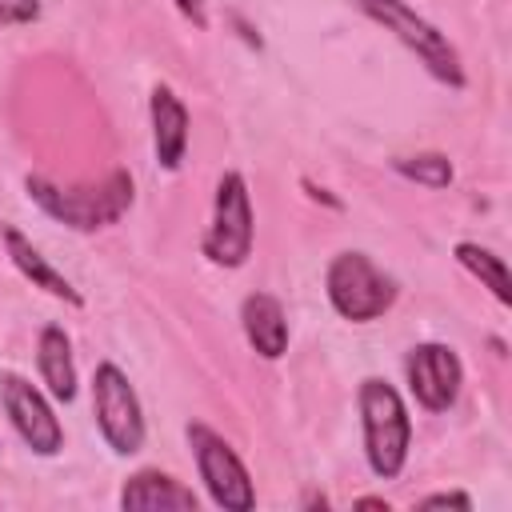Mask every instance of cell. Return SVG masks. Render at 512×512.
Here are the masks:
<instances>
[{"instance_id":"obj_9","label":"cell","mask_w":512,"mask_h":512,"mask_svg":"<svg viewBox=\"0 0 512 512\" xmlns=\"http://www.w3.org/2000/svg\"><path fill=\"white\" fill-rule=\"evenodd\" d=\"M404 376H408V392L424 412H448L464 388V364L440 340L412 344L404 356Z\"/></svg>"},{"instance_id":"obj_14","label":"cell","mask_w":512,"mask_h":512,"mask_svg":"<svg viewBox=\"0 0 512 512\" xmlns=\"http://www.w3.org/2000/svg\"><path fill=\"white\" fill-rule=\"evenodd\" d=\"M36 372L48 388L52 400L72 404L76 400V360H72V340L60 324H44L36 336Z\"/></svg>"},{"instance_id":"obj_4","label":"cell","mask_w":512,"mask_h":512,"mask_svg":"<svg viewBox=\"0 0 512 512\" xmlns=\"http://www.w3.org/2000/svg\"><path fill=\"white\" fill-rule=\"evenodd\" d=\"M324 292H328V304L352 320V324H372L380 320L392 304H396V280L368 256V252H336L324 268Z\"/></svg>"},{"instance_id":"obj_10","label":"cell","mask_w":512,"mask_h":512,"mask_svg":"<svg viewBox=\"0 0 512 512\" xmlns=\"http://www.w3.org/2000/svg\"><path fill=\"white\" fill-rule=\"evenodd\" d=\"M148 120H152L156 164L164 172H176L184 164V152H188V108H184V100L168 84H156L152 96H148Z\"/></svg>"},{"instance_id":"obj_1","label":"cell","mask_w":512,"mask_h":512,"mask_svg":"<svg viewBox=\"0 0 512 512\" xmlns=\"http://www.w3.org/2000/svg\"><path fill=\"white\" fill-rule=\"evenodd\" d=\"M24 188H28V200L44 216H52L56 224L72 232H96V228L116 224L132 208V196H136V184L124 168H112L100 184H84V188H60L44 176H28Z\"/></svg>"},{"instance_id":"obj_13","label":"cell","mask_w":512,"mask_h":512,"mask_svg":"<svg viewBox=\"0 0 512 512\" xmlns=\"http://www.w3.org/2000/svg\"><path fill=\"white\" fill-rule=\"evenodd\" d=\"M240 328L256 356L280 360L288 352V312L272 292H248L240 300Z\"/></svg>"},{"instance_id":"obj_12","label":"cell","mask_w":512,"mask_h":512,"mask_svg":"<svg viewBox=\"0 0 512 512\" xmlns=\"http://www.w3.org/2000/svg\"><path fill=\"white\" fill-rule=\"evenodd\" d=\"M0 244H4V256L12 260V268H16L24 280H32V288H40V292H48V296H56V300H64V304H72V308L84 304V296L72 288V280H68L64 272H56V268L48 264V256H44L16 224H4V228H0Z\"/></svg>"},{"instance_id":"obj_11","label":"cell","mask_w":512,"mask_h":512,"mask_svg":"<svg viewBox=\"0 0 512 512\" xmlns=\"http://www.w3.org/2000/svg\"><path fill=\"white\" fill-rule=\"evenodd\" d=\"M196 504H200L196 492L184 480H176L160 468H140L120 488V508L124 512H156V508L160 512H196Z\"/></svg>"},{"instance_id":"obj_5","label":"cell","mask_w":512,"mask_h":512,"mask_svg":"<svg viewBox=\"0 0 512 512\" xmlns=\"http://www.w3.org/2000/svg\"><path fill=\"white\" fill-rule=\"evenodd\" d=\"M92 416H96L104 444L116 456H136L144 448L148 424H144L140 396H136L128 372L112 360H100L92 372Z\"/></svg>"},{"instance_id":"obj_8","label":"cell","mask_w":512,"mask_h":512,"mask_svg":"<svg viewBox=\"0 0 512 512\" xmlns=\"http://www.w3.org/2000/svg\"><path fill=\"white\" fill-rule=\"evenodd\" d=\"M0 408L16 436L36 452V456H56L64 448V428L48 404V396L20 372H0Z\"/></svg>"},{"instance_id":"obj_2","label":"cell","mask_w":512,"mask_h":512,"mask_svg":"<svg viewBox=\"0 0 512 512\" xmlns=\"http://www.w3.org/2000/svg\"><path fill=\"white\" fill-rule=\"evenodd\" d=\"M356 408H360L364 456H368L372 476L396 480L412 448V416L404 408V396L384 376H364L356 388Z\"/></svg>"},{"instance_id":"obj_6","label":"cell","mask_w":512,"mask_h":512,"mask_svg":"<svg viewBox=\"0 0 512 512\" xmlns=\"http://www.w3.org/2000/svg\"><path fill=\"white\" fill-rule=\"evenodd\" d=\"M252 196H248V180L228 168L216 180V196H212V220L204 232V256L216 268H240L252 256Z\"/></svg>"},{"instance_id":"obj_7","label":"cell","mask_w":512,"mask_h":512,"mask_svg":"<svg viewBox=\"0 0 512 512\" xmlns=\"http://www.w3.org/2000/svg\"><path fill=\"white\" fill-rule=\"evenodd\" d=\"M184 436H188V448L196 456V472H200L212 504L224 512H248L256 504V488H252V476H248L244 460L236 456V448L216 428H208L200 420H192L184 428Z\"/></svg>"},{"instance_id":"obj_21","label":"cell","mask_w":512,"mask_h":512,"mask_svg":"<svg viewBox=\"0 0 512 512\" xmlns=\"http://www.w3.org/2000/svg\"><path fill=\"white\" fill-rule=\"evenodd\" d=\"M356 508H384V512H388V500H384V496H360Z\"/></svg>"},{"instance_id":"obj_19","label":"cell","mask_w":512,"mask_h":512,"mask_svg":"<svg viewBox=\"0 0 512 512\" xmlns=\"http://www.w3.org/2000/svg\"><path fill=\"white\" fill-rule=\"evenodd\" d=\"M176 4V12L192 24V28H208V8H204V0H172Z\"/></svg>"},{"instance_id":"obj_20","label":"cell","mask_w":512,"mask_h":512,"mask_svg":"<svg viewBox=\"0 0 512 512\" xmlns=\"http://www.w3.org/2000/svg\"><path fill=\"white\" fill-rule=\"evenodd\" d=\"M300 184H304V192H308L312 200H324L328 208H340V200H336V196H328V188H316L312 180H300Z\"/></svg>"},{"instance_id":"obj_16","label":"cell","mask_w":512,"mask_h":512,"mask_svg":"<svg viewBox=\"0 0 512 512\" xmlns=\"http://www.w3.org/2000/svg\"><path fill=\"white\" fill-rule=\"evenodd\" d=\"M388 168L404 180H416L424 188H448L452 184V160L444 152H416V156H392Z\"/></svg>"},{"instance_id":"obj_3","label":"cell","mask_w":512,"mask_h":512,"mask_svg":"<svg viewBox=\"0 0 512 512\" xmlns=\"http://www.w3.org/2000/svg\"><path fill=\"white\" fill-rule=\"evenodd\" d=\"M368 20H376L384 32H392L420 64L432 80L448 84V88H464V64H460V52L456 44L432 24L424 20L416 8H408L404 0H352Z\"/></svg>"},{"instance_id":"obj_17","label":"cell","mask_w":512,"mask_h":512,"mask_svg":"<svg viewBox=\"0 0 512 512\" xmlns=\"http://www.w3.org/2000/svg\"><path fill=\"white\" fill-rule=\"evenodd\" d=\"M40 16V0H0V28L32 24Z\"/></svg>"},{"instance_id":"obj_15","label":"cell","mask_w":512,"mask_h":512,"mask_svg":"<svg viewBox=\"0 0 512 512\" xmlns=\"http://www.w3.org/2000/svg\"><path fill=\"white\" fill-rule=\"evenodd\" d=\"M452 256H456V264L464 268V272H472L492 296H496V304H512V280H508V268H504V256H496L492 248H484V244H476V240H460L456 248H452Z\"/></svg>"},{"instance_id":"obj_18","label":"cell","mask_w":512,"mask_h":512,"mask_svg":"<svg viewBox=\"0 0 512 512\" xmlns=\"http://www.w3.org/2000/svg\"><path fill=\"white\" fill-rule=\"evenodd\" d=\"M416 508H460V512H468L472 508V496L468 492H432V496L416 500Z\"/></svg>"}]
</instances>
